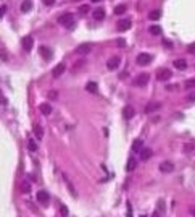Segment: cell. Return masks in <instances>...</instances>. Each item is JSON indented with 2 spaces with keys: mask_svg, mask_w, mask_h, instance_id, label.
Segmentation results:
<instances>
[{
  "mask_svg": "<svg viewBox=\"0 0 195 217\" xmlns=\"http://www.w3.org/2000/svg\"><path fill=\"white\" fill-rule=\"evenodd\" d=\"M152 154H153V151L152 149H142L140 151V161H148V159L152 157Z\"/></svg>",
  "mask_w": 195,
  "mask_h": 217,
  "instance_id": "obj_18",
  "label": "cell"
},
{
  "mask_svg": "<svg viewBox=\"0 0 195 217\" xmlns=\"http://www.w3.org/2000/svg\"><path fill=\"white\" fill-rule=\"evenodd\" d=\"M142 144H144V141H142V139H135V141L132 143V151H134V152L140 151V149H142Z\"/></svg>",
  "mask_w": 195,
  "mask_h": 217,
  "instance_id": "obj_25",
  "label": "cell"
},
{
  "mask_svg": "<svg viewBox=\"0 0 195 217\" xmlns=\"http://www.w3.org/2000/svg\"><path fill=\"white\" fill-rule=\"evenodd\" d=\"M39 110H41V113H44V115H49V113H52V105L49 102H44V104L39 105Z\"/></svg>",
  "mask_w": 195,
  "mask_h": 217,
  "instance_id": "obj_16",
  "label": "cell"
},
{
  "mask_svg": "<svg viewBox=\"0 0 195 217\" xmlns=\"http://www.w3.org/2000/svg\"><path fill=\"white\" fill-rule=\"evenodd\" d=\"M66 185H68V188H70V193H71V195H73L74 198H76V196H78V193H76V190L73 188V185L70 183V180H66Z\"/></svg>",
  "mask_w": 195,
  "mask_h": 217,
  "instance_id": "obj_30",
  "label": "cell"
},
{
  "mask_svg": "<svg viewBox=\"0 0 195 217\" xmlns=\"http://www.w3.org/2000/svg\"><path fill=\"white\" fill-rule=\"evenodd\" d=\"M82 65H84V60H79V62H78V65H76V67H73V73H74V71H78Z\"/></svg>",
  "mask_w": 195,
  "mask_h": 217,
  "instance_id": "obj_36",
  "label": "cell"
},
{
  "mask_svg": "<svg viewBox=\"0 0 195 217\" xmlns=\"http://www.w3.org/2000/svg\"><path fill=\"white\" fill-rule=\"evenodd\" d=\"M56 97H58V93H56V91H49V99L55 101Z\"/></svg>",
  "mask_w": 195,
  "mask_h": 217,
  "instance_id": "obj_32",
  "label": "cell"
},
{
  "mask_svg": "<svg viewBox=\"0 0 195 217\" xmlns=\"http://www.w3.org/2000/svg\"><path fill=\"white\" fill-rule=\"evenodd\" d=\"M163 45H166L168 49H171V47H173V42H171L169 39H163Z\"/></svg>",
  "mask_w": 195,
  "mask_h": 217,
  "instance_id": "obj_38",
  "label": "cell"
},
{
  "mask_svg": "<svg viewBox=\"0 0 195 217\" xmlns=\"http://www.w3.org/2000/svg\"><path fill=\"white\" fill-rule=\"evenodd\" d=\"M187 101L195 102V91H192V93H189V94H187Z\"/></svg>",
  "mask_w": 195,
  "mask_h": 217,
  "instance_id": "obj_37",
  "label": "cell"
},
{
  "mask_svg": "<svg viewBox=\"0 0 195 217\" xmlns=\"http://www.w3.org/2000/svg\"><path fill=\"white\" fill-rule=\"evenodd\" d=\"M126 10H128V8H126V5L119 3V5H116V8H114V13H116V15H123Z\"/></svg>",
  "mask_w": 195,
  "mask_h": 217,
  "instance_id": "obj_26",
  "label": "cell"
},
{
  "mask_svg": "<svg viewBox=\"0 0 195 217\" xmlns=\"http://www.w3.org/2000/svg\"><path fill=\"white\" fill-rule=\"evenodd\" d=\"M187 52H189V54H192V55H195V42L189 44V47H187Z\"/></svg>",
  "mask_w": 195,
  "mask_h": 217,
  "instance_id": "obj_33",
  "label": "cell"
},
{
  "mask_svg": "<svg viewBox=\"0 0 195 217\" xmlns=\"http://www.w3.org/2000/svg\"><path fill=\"white\" fill-rule=\"evenodd\" d=\"M90 50H92V44H81V45L76 49V52H78L79 55H84V54H89Z\"/></svg>",
  "mask_w": 195,
  "mask_h": 217,
  "instance_id": "obj_13",
  "label": "cell"
},
{
  "mask_svg": "<svg viewBox=\"0 0 195 217\" xmlns=\"http://www.w3.org/2000/svg\"><path fill=\"white\" fill-rule=\"evenodd\" d=\"M32 10V2L31 0H24V2L21 3V11L23 13H27V11Z\"/></svg>",
  "mask_w": 195,
  "mask_h": 217,
  "instance_id": "obj_19",
  "label": "cell"
},
{
  "mask_svg": "<svg viewBox=\"0 0 195 217\" xmlns=\"http://www.w3.org/2000/svg\"><path fill=\"white\" fill-rule=\"evenodd\" d=\"M192 214H193V215H195V209H193V211H192Z\"/></svg>",
  "mask_w": 195,
  "mask_h": 217,
  "instance_id": "obj_43",
  "label": "cell"
},
{
  "mask_svg": "<svg viewBox=\"0 0 195 217\" xmlns=\"http://www.w3.org/2000/svg\"><path fill=\"white\" fill-rule=\"evenodd\" d=\"M119 62H121L119 57H111V59L107 62V68L108 70H116V68L119 67Z\"/></svg>",
  "mask_w": 195,
  "mask_h": 217,
  "instance_id": "obj_12",
  "label": "cell"
},
{
  "mask_svg": "<svg viewBox=\"0 0 195 217\" xmlns=\"http://www.w3.org/2000/svg\"><path fill=\"white\" fill-rule=\"evenodd\" d=\"M131 26H132V23H131V20H121V21H118L116 29H118L119 32H124V31L131 29Z\"/></svg>",
  "mask_w": 195,
  "mask_h": 217,
  "instance_id": "obj_6",
  "label": "cell"
},
{
  "mask_svg": "<svg viewBox=\"0 0 195 217\" xmlns=\"http://www.w3.org/2000/svg\"><path fill=\"white\" fill-rule=\"evenodd\" d=\"M27 147H29V151H36L37 149V143L34 139H29V143H27Z\"/></svg>",
  "mask_w": 195,
  "mask_h": 217,
  "instance_id": "obj_28",
  "label": "cell"
},
{
  "mask_svg": "<svg viewBox=\"0 0 195 217\" xmlns=\"http://www.w3.org/2000/svg\"><path fill=\"white\" fill-rule=\"evenodd\" d=\"M85 89H87L89 93H92V94H97V93H99V86H97L95 81H89L87 84H85Z\"/></svg>",
  "mask_w": 195,
  "mask_h": 217,
  "instance_id": "obj_17",
  "label": "cell"
},
{
  "mask_svg": "<svg viewBox=\"0 0 195 217\" xmlns=\"http://www.w3.org/2000/svg\"><path fill=\"white\" fill-rule=\"evenodd\" d=\"M21 191L23 193H31V185H29V181H23L21 183Z\"/></svg>",
  "mask_w": 195,
  "mask_h": 217,
  "instance_id": "obj_27",
  "label": "cell"
},
{
  "mask_svg": "<svg viewBox=\"0 0 195 217\" xmlns=\"http://www.w3.org/2000/svg\"><path fill=\"white\" fill-rule=\"evenodd\" d=\"M92 16H94V20L100 21V20L105 18V10H103V8H97V10L92 11Z\"/></svg>",
  "mask_w": 195,
  "mask_h": 217,
  "instance_id": "obj_15",
  "label": "cell"
},
{
  "mask_svg": "<svg viewBox=\"0 0 195 217\" xmlns=\"http://www.w3.org/2000/svg\"><path fill=\"white\" fill-rule=\"evenodd\" d=\"M89 10H90V8H89V5H82V7L79 8V13H81V15H85Z\"/></svg>",
  "mask_w": 195,
  "mask_h": 217,
  "instance_id": "obj_34",
  "label": "cell"
},
{
  "mask_svg": "<svg viewBox=\"0 0 195 217\" xmlns=\"http://www.w3.org/2000/svg\"><path fill=\"white\" fill-rule=\"evenodd\" d=\"M5 11H7V5H2V11H0V13H2V16L5 15Z\"/></svg>",
  "mask_w": 195,
  "mask_h": 217,
  "instance_id": "obj_41",
  "label": "cell"
},
{
  "mask_svg": "<svg viewBox=\"0 0 195 217\" xmlns=\"http://www.w3.org/2000/svg\"><path fill=\"white\" fill-rule=\"evenodd\" d=\"M36 198H37V201L41 203V204H47L49 201H50V196H49V191H37V195H36Z\"/></svg>",
  "mask_w": 195,
  "mask_h": 217,
  "instance_id": "obj_10",
  "label": "cell"
},
{
  "mask_svg": "<svg viewBox=\"0 0 195 217\" xmlns=\"http://www.w3.org/2000/svg\"><path fill=\"white\" fill-rule=\"evenodd\" d=\"M160 170H161L163 173H171L174 170V164L169 162V161H164V162L160 164Z\"/></svg>",
  "mask_w": 195,
  "mask_h": 217,
  "instance_id": "obj_8",
  "label": "cell"
},
{
  "mask_svg": "<svg viewBox=\"0 0 195 217\" xmlns=\"http://www.w3.org/2000/svg\"><path fill=\"white\" fill-rule=\"evenodd\" d=\"M60 212H61L63 215H68V214H70V211H68V207L65 206V204H61V207H60Z\"/></svg>",
  "mask_w": 195,
  "mask_h": 217,
  "instance_id": "obj_35",
  "label": "cell"
},
{
  "mask_svg": "<svg viewBox=\"0 0 195 217\" xmlns=\"http://www.w3.org/2000/svg\"><path fill=\"white\" fill-rule=\"evenodd\" d=\"M39 54H41V57H42V59H45V60H50L52 57H53L52 49L45 47V45H41V47H39Z\"/></svg>",
  "mask_w": 195,
  "mask_h": 217,
  "instance_id": "obj_7",
  "label": "cell"
},
{
  "mask_svg": "<svg viewBox=\"0 0 195 217\" xmlns=\"http://www.w3.org/2000/svg\"><path fill=\"white\" fill-rule=\"evenodd\" d=\"M44 3L47 5V7H52V5L55 3V0H44Z\"/></svg>",
  "mask_w": 195,
  "mask_h": 217,
  "instance_id": "obj_40",
  "label": "cell"
},
{
  "mask_svg": "<svg viewBox=\"0 0 195 217\" xmlns=\"http://www.w3.org/2000/svg\"><path fill=\"white\" fill-rule=\"evenodd\" d=\"M171 76H173V73H171V70H168V68H161V70H158V73H157L158 81H168Z\"/></svg>",
  "mask_w": 195,
  "mask_h": 217,
  "instance_id": "obj_2",
  "label": "cell"
},
{
  "mask_svg": "<svg viewBox=\"0 0 195 217\" xmlns=\"http://www.w3.org/2000/svg\"><path fill=\"white\" fill-rule=\"evenodd\" d=\"M174 67L177 68V70H186V68H187V62L184 59H177V60H174Z\"/></svg>",
  "mask_w": 195,
  "mask_h": 217,
  "instance_id": "obj_21",
  "label": "cell"
},
{
  "mask_svg": "<svg viewBox=\"0 0 195 217\" xmlns=\"http://www.w3.org/2000/svg\"><path fill=\"white\" fill-rule=\"evenodd\" d=\"M58 23L61 26H65L66 29H73L74 26H76V23H74V15L73 13H63L60 18H58Z\"/></svg>",
  "mask_w": 195,
  "mask_h": 217,
  "instance_id": "obj_1",
  "label": "cell"
},
{
  "mask_svg": "<svg viewBox=\"0 0 195 217\" xmlns=\"http://www.w3.org/2000/svg\"><path fill=\"white\" fill-rule=\"evenodd\" d=\"M158 108H161V104H160V102H150V104L145 107V113H152L155 110H158Z\"/></svg>",
  "mask_w": 195,
  "mask_h": 217,
  "instance_id": "obj_14",
  "label": "cell"
},
{
  "mask_svg": "<svg viewBox=\"0 0 195 217\" xmlns=\"http://www.w3.org/2000/svg\"><path fill=\"white\" fill-rule=\"evenodd\" d=\"M135 115V108L132 107V105H126L124 108H123V117L126 118V120H131Z\"/></svg>",
  "mask_w": 195,
  "mask_h": 217,
  "instance_id": "obj_11",
  "label": "cell"
},
{
  "mask_svg": "<svg viewBox=\"0 0 195 217\" xmlns=\"http://www.w3.org/2000/svg\"><path fill=\"white\" fill-rule=\"evenodd\" d=\"M193 147H195L193 143H187V144L184 146V151H186V152H190V151H193Z\"/></svg>",
  "mask_w": 195,
  "mask_h": 217,
  "instance_id": "obj_31",
  "label": "cell"
},
{
  "mask_svg": "<svg viewBox=\"0 0 195 217\" xmlns=\"http://www.w3.org/2000/svg\"><path fill=\"white\" fill-rule=\"evenodd\" d=\"M150 62H152V55H150V54L142 52V54H139V55H137V63H139V65H142V67L148 65Z\"/></svg>",
  "mask_w": 195,
  "mask_h": 217,
  "instance_id": "obj_4",
  "label": "cell"
},
{
  "mask_svg": "<svg viewBox=\"0 0 195 217\" xmlns=\"http://www.w3.org/2000/svg\"><path fill=\"white\" fill-rule=\"evenodd\" d=\"M116 45H118V47H126V41H124V39H118Z\"/></svg>",
  "mask_w": 195,
  "mask_h": 217,
  "instance_id": "obj_39",
  "label": "cell"
},
{
  "mask_svg": "<svg viewBox=\"0 0 195 217\" xmlns=\"http://www.w3.org/2000/svg\"><path fill=\"white\" fill-rule=\"evenodd\" d=\"M32 131H34V135H36L37 139H42V136H44V130H42V127H39V125H34Z\"/></svg>",
  "mask_w": 195,
  "mask_h": 217,
  "instance_id": "obj_23",
  "label": "cell"
},
{
  "mask_svg": "<svg viewBox=\"0 0 195 217\" xmlns=\"http://www.w3.org/2000/svg\"><path fill=\"white\" fill-rule=\"evenodd\" d=\"M92 2H94V3H99V2H102V0H92Z\"/></svg>",
  "mask_w": 195,
  "mask_h": 217,
  "instance_id": "obj_42",
  "label": "cell"
},
{
  "mask_svg": "<svg viewBox=\"0 0 195 217\" xmlns=\"http://www.w3.org/2000/svg\"><path fill=\"white\" fill-rule=\"evenodd\" d=\"M65 70H66V65L61 62V63H58L53 70H52V75H53V78H60L63 73H65Z\"/></svg>",
  "mask_w": 195,
  "mask_h": 217,
  "instance_id": "obj_9",
  "label": "cell"
},
{
  "mask_svg": "<svg viewBox=\"0 0 195 217\" xmlns=\"http://www.w3.org/2000/svg\"><path fill=\"white\" fill-rule=\"evenodd\" d=\"M161 26H158V25H153V26H150L148 28V32L152 34V36H160V34H161Z\"/></svg>",
  "mask_w": 195,
  "mask_h": 217,
  "instance_id": "obj_20",
  "label": "cell"
},
{
  "mask_svg": "<svg viewBox=\"0 0 195 217\" xmlns=\"http://www.w3.org/2000/svg\"><path fill=\"white\" fill-rule=\"evenodd\" d=\"M21 44H23V49H24L26 52H31V50H32V45H34L32 36H24V37H23V41H21Z\"/></svg>",
  "mask_w": 195,
  "mask_h": 217,
  "instance_id": "obj_5",
  "label": "cell"
},
{
  "mask_svg": "<svg viewBox=\"0 0 195 217\" xmlns=\"http://www.w3.org/2000/svg\"><path fill=\"white\" fill-rule=\"evenodd\" d=\"M148 18L153 20V21H157L161 18V10H152L150 13H148Z\"/></svg>",
  "mask_w": 195,
  "mask_h": 217,
  "instance_id": "obj_22",
  "label": "cell"
},
{
  "mask_svg": "<svg viewBox=\"0 0 195 217\" xmlns=\"http://www.w3.org/2000/svg\"><path fill=\"white\" fill-rule=\"evenodd\" d=\"M137 167V161L134 157H131L129 161H128V165H126V170H128V172H132V170Z\"/></svg>",
  "mask_w": 195,
  "mask_h": 217,
  "instance_id": "obj_24",
  "label": "cell"
},
{
  "mask_svg": "<svg viewBox=\"0 0 195 217\" xmlns=\"http://www.w3.org/2000/svg\"><path fill=\"white\" fill-rule=\"evenodd\" d=\"M148 81H150V76H148V73H140V75L134 79V84H135V86H145Z\"/></svg>",
  "mask_w": 195,
  "mask_h": 217,
  "instance_id": "obj_3",
  "label": "cell"
},
{
  "mask_svg": "<svg viewBox=\"0 0 195 217\" xmlns=\"http://www.w3.org/2000/svg\"><path fill=\"white\" fill-rule=\"evenodd\" d=\"M184 86L187 89H190V88H195V79H187V81L184 83Z\"/></svg>",
  "mask_w": 195,
  "mask_h": 217,
  "instance_id": "obj_29",
  "label": "cell"
}]
</instances>
